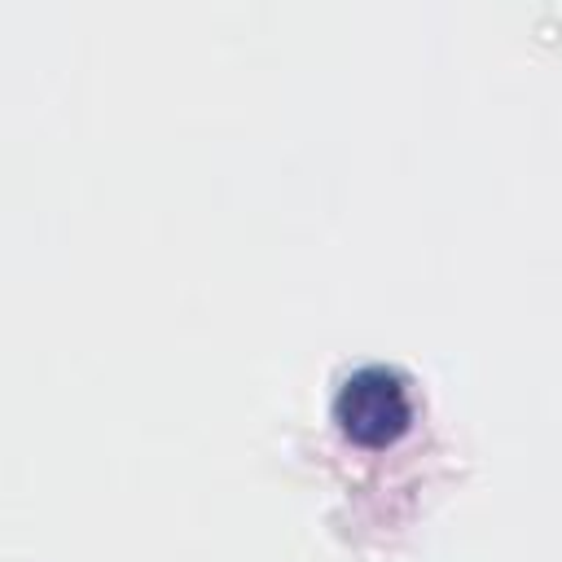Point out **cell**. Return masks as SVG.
Instances as JSON below:
<instances>
[{"label":"cell","mask_w":562,"mask_h":562,"mask_svg":"<svg viewBox=\"0 0 562 562\" xmlns=\"http://www.w3.org/2000/svg\"><path fill=\"white\" fill-rule=\"evenodd\" d=\"M408 413H413L408 382L391 364H360L334 391V422L342 426L347 439L364 448L391 443L408 426Z\"/></svg>","instance_id":"1"}]
</instances>
